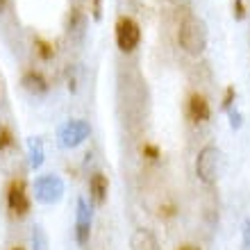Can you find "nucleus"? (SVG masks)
<instances>
[{
	"instance_id": "f03ea898",
	"label": "nucleus",
	"mask_w": 250,
	"mask_h": 250,
	"mask_svg": "<svg viewBox=\"0 0 250 250\" xmlns=\"http://www.w3.org/2000/svg\"><path fill=\"white\" fill-rule=\"evenodd\" d=\"M7 209L14 218H25L32 209V203H30V193H27V185L23 178H16L7 185Z\"/></svg>"
},
{
	"instance_id": "ddd939ff",
	"label": "nucleus",
	"mask_w": 250,
	"mask_h": 250,
	"mask_svg": "<svg viewBox=\"0 0 250 250\" xmlns=\"http://www.w3.org/2000/svg\"><path fill=\"white\" fill-rule=\"evenodd\" d=\"M14 132H12V127H9V125H0V152H9L14 148V144H16V141H14Z\"/></svg>"
},
{
	"instance_id": "a211bd4d",
	"label": "nucleus",
	"mask_w": 250,
	"mask_h": 250,
	"mask_svg": "<svg viewBox=\"0 0 250 250\" xmlns=\"http://www.w3.org/2000/svg\"><path fill=\"white\" fill-rule=\"evenodd\" d=\"M244 14H246V9H244V0H237V19H244Z\"/></svg>"
},
{
	"instance_id": "5701e85b",
	"label": "nucleus",
	"mask_w": 250,
	"mask_h": 250,
	"mask_svg": "<svg viewBox=\"0 0 250 250\" xmlns=\"http://www.w3.org/2000/svg\"><path fill=\"white\" fill-rule=\"evenodd\" d=\"M12 250H25V248H23V246H14Z\"/></svg>"
},
{
	"instance_id": "423d86ee",
	"label": "nucleus",
	"mask_w": 250,
	"mask_h": 250,
	"mask_svg": "<svg viewBox=\"0 0 250 250\" xmlns=\"http://www.w3.org/2000/svg\"><path fill=\"white\" fill-rule=\"evenodd\" d=\"M34 191H37V198H39L41 203H57L62 198V193H64V185H62L60 178L46 175V178L37 180Z\"/></svg>"
},
{
	"instance_id": "2eb2a0df",
	"label": "nucleus",
	"mask_w": 250,
	"mask_h": 250,
	"mask_svg": "<svg viewBox=\"0 0 250 250\" xmlns=\"http://www.w3.org/2000/svg\"><path fill=\"white\" fill-rule=\"evenodd\" d=\"M141 152H144V157H148V159H159V148L155 144H144L141 146Z\"/></svg>"
},
{
	"instance_id": "f8f14e48",
	"label": "nucleus",
	"mask_w": 250,
	"mask_h": 250,
	"mask_svg": "<svg viewBox=\"0 0 250 250\" xmlns=\"http://www.w3.org/2000/svg\"><path fill=\"white\" fill-rule=\"evenodd\" d=\"M34 50H37V55H39V60H43V62H50L55 57V48H53V43L50 41H46V39H34Z\"/></svg>"
},
{
	"instance_id": "9b49d317",
	"label": "nucleus",
	"mask_w": 250,
	"mask_h": 250,
	"mask_svg": "<svg viewBox=\"0 0 250 250\" xmlns=\"http://www.w3.org/2000/svg\"><path fill=\"white\" fill-rule=\"evenodd\" d=\"M21 84L25 86L30 93H46L48 91V80L43 78V73H39V71H25Z\"/></svg>"
},
{
	"instance_id": "20e7f679",
	"label": "nucleus",
	"mask_w": 250,
	"mask_h": 250,
	"mask_svg": "<svg viewBox=\"0 0 250 250\" xmlns=\"http://www.w3.org/2000/svg\"><path fill=\"white\" fill-rule=\"evenodd\" d=\"M139 41H141V27H139V23L134 19H130V16H121L116 21V46L123 53H132L139 46Z\"/></svg>"
},
{
	"instance_id": "6ab92c4d",
	"label": "nucleus",
	"mask_w": 250,
	"mask_h": 250,
	"mask_svg": "<svg viewBox=\"0 0 250 250\" xmlns=\"http://www.w3.org/2000/svg\"><path fill=\"white\" fill-rule=\"evenodd\" d=\"M93 16H96V19L100 16V0H93Z\"/></svg>"
},
{
	"instance_id": "7ed1b4c3",
	"label": "nucleus",
	"mask_w": 250,
	"mask_h": 250,
	"mask_svg": "<svg viewBox=\"0 0 250 250\" xmlns=\"http://www.w3.org/2000/svg\"><path fill=\"white\" fill-rule=\"evenodd\" d=\"M218 152L216 146H205L203 150L198 152V159H196V175L200 182L205 185H214L218 178Z\"/></svg>"
},
{
	"instance_id": "f257e3e1",
	"label": "nucleus",
	"mask_w": 250,
	"mask_h": 250,
	"mask_svg": "<svg viewBox=\"0 0 250 250\" xmlns=\"http://www.w3.org/2000/svg\"><path fill=\"white\" fill-rule=\"evenodd\" d=\"M178 41L180 46L185 48L189 55H200L207 46V30H205V23L196 16H185V21L180 23L178 30Z\"/></svg>"
},
{
	"instance_id": "aec40b11",
	"label": "nucleus",
	"mask_w": 250,
	"mask_h": 250,
	"mask_svg": "<svg viewBox=\"0 0 250 250\" xmlns=\"http://www.w3.org/2000/svg\"><path fill=\"white\" fill-rule=\"evenodd\" d=\"M244 234H246V241L250 244V218L246 221V232H244Z\"/></svg>"
},
{
	"instance_id": "f3484780",
	"label": "nucleus",
	"mask_w": 250,
	"mask_h": 250,
	"mask_svg": "<svg viewBox=\"0 0 250 250\" xmlns=\"http://www.w3.org/2000/svg\"><path fill=\"white\" fill-rule=\"evenodd\" d=\"M232 96H234V89H228V91H225V100H223V107H230V103H232Z\"/></svg>"
},
{
	"instance_id": "39448f33",
	"label": "nucleus",
	"mask_w": 250,
	"mask_h": 250,
	"mask_svg": "<svg viewBox=\"0 0 250 250\" xmlns=\"http://www.w3.org/2000/svg\"><path fill=\"white\" fill-rule=\"evenodd\" d=\"M187 116H189L191 123H205L209 121L211 116V107H209V100L205 98L200 91H193L187 98Z\"/></svg>"
},
{
	"instance_id": "4468645a",
	"label": "nucleus",
	"mask_w": 250,
	"mask_h": 250,
	"mask_svg": "<svg viewBox=\"0 0 250 250\" xmlns=\"http://www.w3.org/2000/svg\"><path fill=\"white\" fill-rule=\"evenodd\" d=\"M32 244H34V250H48V239H46V234H43L41 228H34Z\"/></svg>"
},
{
	"instance_id": "1a4fd4ad",
	"label": "nucleus",
	"mask_w": 250,
	"mask_h": 250,
	"mask_svg": "<svg viewBox=\"0 0 250 250\" xmlns=\"http://www.w3.org/2000/svg\"><path fill=\"white\" fill-rule=\"evenodd\" d=\"M89 193L91 200L96 205H105L107 203V193H109V180L105 173H93L89 180Z\"/></svg>"
},
{
	"instance_id": "6e6552de",
	"label": "nucleus",
	"mask_w": 250,
	"mask_h": 250,
	"mask_svg": "<svg viewBox=\"0 0 250 250\" xmlns=\"http://www.w3.org/2000/svg\"><path fill=\"white\" fill-rule=\"evenodd\" d=\"M89 234H91V211L86 209V203H78V225H75V237L80 246L89 244Z\"/></svg>"
},
{
	"instance_id": "4be33fe9",
	"label": "nucleus",
	"mask_w": 250,
	"mask_h": 250,
	"mask_svg": "<svg viewBox=\"0 0 250 250\" xmlns=\"http://www.w3.org/2000/svg\"><path fill=\"white\" fill-rule=\"evenodd\" d=\"M5 7H7V0H0V12H5Z\"/></svg>"
},
{
	"instance_id": "412c9836",
	"label": "nucleus",
	"mask_w": 250,
	"mask_h": 250,
	"mask_svg": "<svg viewBox=\"0 0 250 250\" xmlns=\"http://www.w3.org/2000/svg\"><path fill=\"white\" fill-rule=\"evenodd\" d=\"M178 250H200L198 246H191V244H185V246H180Z\"/></svg>"
},
{
	"instance_id": "0eeeda50",
	"label": "nucleus",
	"mask_w": 250,
	"mask_h": 250,
	"mask_svg": "<svg viewBox=\"0 0 250 250\" xmlns=\"http://www.w3.org/2000/svg\"><path fill=\"white\" fill-rule=\"evenodd\" d=\"M86 134H89V125H86L84 121H71V123L62 130V146L73 148V146L82 144L86 139Z\"/></svg>"
},
{
	"instance_id": "9d476101",
	"label": "nucleus",
	"mask_w": 250,
	"mask_h": 250,
	"mask_svg": "<svg viewBox=\"0 0 250 250\" xmlns=\"http://www.w3.org/2000/svg\"><path fill=\"white\" fill-rule=\"evenodd\" d=\"M130 248L132 250H159V246L150 230L139 228V230H134V234H132V239H130Z\"/></svg>"
},
{
	"instance_id": "dca6fc26",
	"label": "nucleus",
	"mask_w": 250,
	"mask_h": 250,
	"mask_svg": "<svg viewBox=\"0 0 250 250\" xmlns=\"http://www.w3.org/2000/svg\"><path fill=\"white\" fill-rule=\"evenodd\" d=\"M30 155H32V159H30L32 166L34 168H39L41 166V146H39V141H37V148H34V144H32V152H30Z\"/></svg>"
}]
</instances>
